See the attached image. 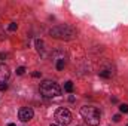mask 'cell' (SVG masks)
<instances>
[{"label":"cell","instance_id":"6da1fadb","mask_svg":"<svg viewBox=\"0 0 128 126\" xmlns=\"http://www.w3.org/2000/svg\"><path fill=\"white\" fill-rule=\"evenodd\" d=\"M80 114L85 120V123L90 126H98L100 125V120H101V113L97 107L92 105H85L80 108Z\"/></svg>","mask_w":128,"mask_h":126},{"label":"cell","instance_id":"7a4b0ae2","mask_svg":"<svg viewBox=\"0 0 128 126\" xmlns=\"http://www.w3.org/2000/svg\"><path fill=\"white\" fill-rule=\"evenodd\" d=\"M49 34L54 39H60V40H72L76 37V30L70 25H57L54 28L49 30Z\"/></svg>","mask_w":128,"mask_h":126},{"label":"cell","instance_id":"3957f363","mask_svg":"<svg viewBox=\"0 0 128 126\" xmlns=\"http://www.w3.org/2000/svg\"><path fill=\"white\" fill-rule=\"evenodd\" d=\"M40 94L43 95L45 98H55V96H60L61 95V89H60V86L55 82L45 80L40 85Z\"/></svg>","mask_w":128,"mask_h":126},{"label":"cell","instance_id":"277c9868","mask_svg":"<svg viewBox=\"0 0 128 126\" xmlns=\"http://www.w3.org/2000/svg\"><path fill=\"white\" fill-rule=\"evenodd\" d=\"M55 120H57V125H68L72 122V113L67 110V108H58L55 111Z\"/></svg>","mask_w":128,"mask_h":126},{"label":"cell","instance_id":"5b68a950","mask_svg":"<svg viewBox=\"0 0 128 126\" xmlns=\"http://www.w3.org/2000/svg\"><path fill=\"white\" fill-rule=\"evenodd\" d=\"M33 116H34V111H33L30 107H22V108L20 110V113H18V117H20L22 122H28V120H32Z\"/></svg>","mask_w":128,"mask_h":126},{"label":"cell","instance_id":"8992f818","mask_svg":"<svg viewBox=\"0 0 128 126\" xmlns=\"http://www.w3.org/2000/svg\"><path fill=\"white\" fill-rule=\"evenodd\" d=\"M9 76H10V71H9L8 65L0 63V83H4L9 79Z\"/></svg>","mask_w":128,"mask_h":126},{"label":"cell","instance_id":"52a82bcc","mask_svg":"<svg viewBox=\"0 0 128 126\" xmlns=\"http://www.w3.org/2000/svg\"><path fill=\"white\" fill-rule=\"evenodd\" d=\"M100 76L101 77H112L113 76V71L112 70H101L100 71Z\"/></svg>","mask_w":128,"mask_h":126},{"label":"cell","instance_id":"ba28073f","mask_svg":"<svg viewBox=\"0 0 128 126\" xmlns=\"http://www.w3.org/2000/svg\"><path fill=\"white\" fill-rule=\"evenodd\" d=\"M66 67V60L64 58H58L57 60V70H63Z\"/></svg>","mask_w":128,"mask_h":126},{"label":"cell","instance_id":"9c48e42d","mask_svg":"<svg viewBox=\"0 0 128 126\" xmlns=\"http://www.w3.org/2000/svg\"><path fill=\"white\" fill-rule=\"evenodd\" d=\"M64 89H66L67 92H73V83H72V82H66V83H64Z\"/></svg>","mask_w":128,"mask_h":126},{"label":"cell","instance_id":"30bf717a","mask_svg":"<svg viewBox=\"0 0 128 126\" xmlns=\"http://www.w3.org/2000/svg\"><path fill=\"white\" fill-rule=\"evenodd\" d=\"M119 110H121V113H128V105L127 104H121L119 105Z\"/></svg>","mask_w":128,"mask_h":126},{"label":"cell","instance_id":"8fae6325","mask_svg":"<svg viewBox=\"0 0 128 126\" xmlns=\"http://www.w3.org/2000/svg\"><path fill=\"white\" fill-rule=\"evenodd\" d=\"M16 28H18V25H16L15 22H10V24H9V30H10V31H15Z\"/></svg>","mask_w":128,"mask_h":126},{"label":"cell","instance_id":"7c38bea8","mask_svg":"<svg viewBox=\"0 0 128 126\" xmlns=\"http://www.w3.org/2000/svg\"><path fill=\"white\" fill-rule=\"evenodd\" d=\"M24 73H26V68H24V67H18V68H16V74L21 76V74H24Z\"/></svg>","mask_w":128,"mask_h":126},{"label":"cell","instance_id":"4fadbf2b","mask_svg":"<svg viewBox=\"0 0 128 126\" xmlns=\"http://www.w3.org/2000/svg\"><path fill=\"white\" fill-rule=\"evenodd\" d=\"M6 89H8V85H6V83H0V91L3 92V91H6Z\"/></svg>","mask_w":128,"mask_h":126},{"label":"cell","instance_id":"5bb4252c","mask_svg":"<svg viewBox=\"0 0 128 126\" xmlns=\"http://www.w3.org/2000/svg\"><path fill=\"white\" fill-rule=\"evenodd\" d=\"M119 120H121V116L119 114H115L113 116V122H119Z\"/></svg>","mask_w":128,"mask_h":126},{"label":"cell","instance_id":"9a60e30c","mask_svg":"<svg viewBox=\"0 0 128 126\" xmlns=\"http://www.w3.org/2000/svg\"><path fill=\"white\" fill-rule=\"evenodd\" d=\"M40 76H42V74H40L39 71H34V73H33V77H40Z\"/></svg>","mask_w":128,"mask_h":126},{"label":"cell","instance_id":"2e32d148","mask_svg":"<svg viewBox=\"0 0 128 126\" xmlns=\"http://www.w3.org/2000/svg\"><path fill=\"white\" fill-rule=\"evenodd\" d=\"M4 58H6V55H4V54H0V61H3Z\"/></svg>","mask_w":128,"mask_h":126},{"label":"cell","instance_id":"e0dca14e","mask_svg":"<svg viewBox=\"0 0 128 126\" xmlns=\"http://www.w3.org/2000/svg\"><path fill=\"white\" fill-rule=\"evenodd\" d=\"M8 126H15V125H14V123H9V125H8Z\"/></svg>","mask_w":128,"mask_h":126},{"label":"cell","instance_id":"ac0fdd59","mask_svg":"<svg viewBox=\"0 0 128 126\" xmlns=\"http://www.w3.org/2000/svg\"><path fill=\"white\" fill-rule=\"evenodd\" d=\"M51 126H60V125H57V123H55V125H51Z\"/></svg>","mask_w":128,"mask_h":126},{"label":"cell","instance_id":"d6986e66","mask_svg":"<svg viewBox=\"0 0 128 126\" xmlns=\"http://www.w3.org/2000/svg\"><path fill=\"white\" fill-rule=\"evenodd\" d=\"M127 126H128V125H127Z\"/></svg>","mask_w":128,"mask_h":126}]
</instances>
